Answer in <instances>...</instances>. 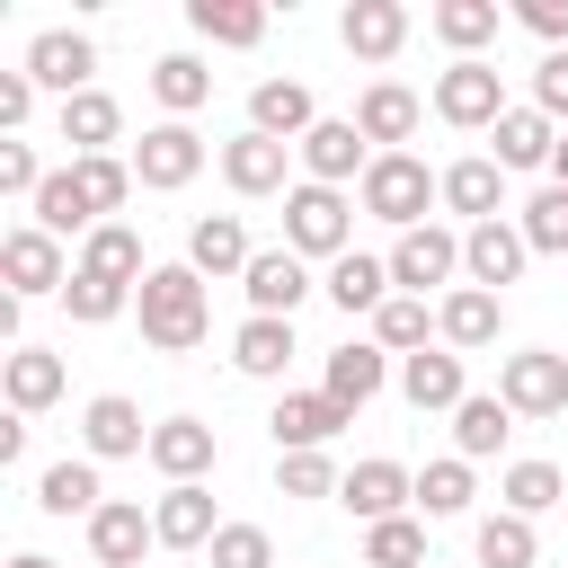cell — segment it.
I'll list each match as a JSON object with an SVG mask.
<instances>
[{"instance_id":"obj_1","label":"cell","mask_w":568,"mask_h":568,"mask_svg":"<svg viewBox=\"0 0 568 568\" xmlns=\"http://www.w3.org/2000/svg\"><path fill=\"white\" fill-rule=\"evenodd\" d=\"M133 311H142V337H151L160 355H195L204 328H213V293H204L195 266H151L142 293H133Z\"/></svg>"},{"instance_id":"obj_2","label":"cell","mask_w":568,"mask_h":568,"mask_svg":"<svg viewBox=\"0 0 568 568\" xmlns=\"http://www.w3.org/2000/svg\"><path fill=\"white\" fill-rule=\"evenodd\" d=\"M355 204H364L373 222H390V231H417V222H426V204H444V178H435L417 151H382V160L364 169Z\"/></svg>"},{"instance_id":"obj_3","label":"cell","mask_w":568,"mask_h":568,"mask_svg":"<svg viewBox=\"0 0 568 568\" xmlns=\"http://www.w3.org/2000/svg\"><path fill=\"white\" fill-rule=\"evenodd\" d=\"M284 248L337 266V257L355 248V204H346V186H311V178H302V186L284 195Z\"/></svg>"},{"instance_id":"obj_4","label":"cell","mask_w":568,"mask_h":568,"mask_svg":"<svg viewBox=\"0 0 568 568\" xmlns=\"http://www.w3.org/2000/svg\"><path fill=\"white\" fill-rule=\"evenodd\" d=\"M435 115H444L453 133H497V115H506L497 62H488V53H479V62H444V71H435Z\"/></svg>"},{"instance_id":"obj_5","label":"cell","mask_w":568,"mask_h":568,"mask_svg":"<svg viewBox=\"0 0 568 568\" xmlns=\"http://www.w3.org/2000/svg\"><path fill=\"white\" fill-rule=\"evenodd\" d=\"M293 160H302V178H311V186H346V178L364 186V169H373L382 151L355 133V115H320V124L302 133V151H293Z\"/></svg>"},{"instance_id":"obj_6","label":"cell","mask_w":568,"mask_h":568,"mask_svg":"<svg viewBox=\"0 0 568 568\" xmlns=\"http://www.w3.org/2000/svg\"><path fill=\"white\" fill-rule=\"evenodd\" d=\"M462 275V231H444V222H417V231H399L390 240V284L399 293H435V284H453Z\"/></svg>"},{"instance_id":"obj_7","label":"cell","mask_w":568,"mask_h":568,"mask_svg":"<svg viewBox=\"0 0 568 568\" xmlns=\"http://www.w3.org/2000/svg\"><path fill=\"white\" fill-rule=\"evenodd\" d=\"M0 275H9V302H44V293H62V284H71V257H62V240H53V231L18 222V231L0 240Z\"/></svg>"},{"instance_id":"obj_8","label":"cell","mask_w":568,"mask_h":568,"mask_svg":"<svg viewBox=\"0 0 568 568\" xmlns=\"http://www.w3.org/2000/svg\"><path fill=\"white\" fill-rule=\"evenodd\" d=\"M497 399H506L515 417H559V408H568V355H550V346L506 355V364H497Z\"/></svg>"},{"instance_id":"obj_9","label":"cell","mask_w":568,"mask_h":568,"mask_svg":"<svg viewBox=\"0 0 568 568\" xmlns=\"http://www.w3.org/2000/svg\"><path fill=\"white\" fill-rule=\"evenodd\" d=\"M266 426H275V453H328V444L355 426V408H337L328 390H284Z\"/></svg>"},{"instance_id":"obj_10","label":"cell","mask_w":568,"mask_h":568,"mask_svg":"<svg viewBox=\"0 0 568 568\" xmlns=\"http://www.w3.org/2000/svg\"><path fill=\"white\" fill-rule=\"evenodd\" d=\"M195 169H204V133H195V124H151V133L133 142V178H142L151 195H178Z\"/></svg>"},{"instance_id":"obj_11","label":"cell","mask_w":568,"mask_h":568,"mask_svg":"<svg viewBox=\"0 0 568 568\" xmlns=\"http://www.w3.org/2000/svg\"><path fill=\"white\" fill-rule=\"evenodd\" d=\"M240 293H248L257 320H293L302 293H311V257H293V248H257L248 275H240Z\"/></svg>"},{"instance_id":"obj_12","label":"cell","mask_w":568,"mask_h":568,"mask_svg":"<svg viewBox=\"0 0 568 568\" xmlns=\"http://www.w3.org/2000/svg\"><path fill=\"white\" fill-rule=\"evenodd\" d=\"M80 453H89V462H124V453H151V426H142V408H133L124 390H98V399L80 408Z\"/></svg>"},{"instance_id":"obj_13","label":"cell","mask_w":568,"mask_h":568,"mask_svg":"<svg viewBox=\"0 0 568 568\" xmlns=\"http://www.w3.org/2000/svg\"><path fill=\"white\" fill-rule=\"evenodd\" d=\"M337 506L346 515H364V524H390V515H408L417 506V470H399V462H355L346 470V488H337Z\"/></svg>"},{"instance_id":"obj_14","label":"cell","mask_w":568,"mask_h":568,"mask_svg":"<svg viewBox=\"0 0 568 568\" xmlns=\"http://www.w3.org/2000/svg\"><path fill=\"white\" fill-rule=\"evenodd\" d=\"M89 71H98V44H89V36H71V27H44V36L27 44V80H36V89H53V98H80V89H89Z\"/></svg>"},{"instance_id":"obj_15","label":"cell","mask_w":568,"mask_h":568,"mask_svg":"<svg viewBox=\"0 0 568 568\" xmlns=\"http://www.w3.org/2000/svg\"><path fill=\"white\" fill-rule=\"evenodd\" d=\"M213 453H222V444H213V426H204V417H160L142 462H151L169 488H186V479H204V470H213Z\"/></svg>"},{"instance_id":"obj_16","label":"cell","mask_w":568,"mask_h":568,"mask_svg":"<svg viewBox=\"0 0 568 568\" xmlns=\"http://www.w3.org/2000/svg\"><path fill=\"white\" fill-rule=\"evenodd\" d=\"M151 532H160V550H213V532H222V515H213V488H204V479H186V488H160V506H151Z\"/></svg>"},{"instance_id":"obj_17","label":"cell","mask_w":568,"mask_h":568,"mask_svg":"<svg viewBox=\"0 0 568 568\" xmlns=\"http://www.w3.org/2000/svg\"><path fill=\"white\" fill-rule=\"evenodd\" d=\"M320 124V98L302 89V80H257L248 89V133H266V142H293L302 151V133Z\"/></svg>"},{"instance_id":"obj_18","label":"cell","mask_w":568,"mask_h":568,"mask_svg":"<svg viewBox=\"0 0 568 568\" xmlns=\"http://www.w3.org/2000/svg\"><path fill=\"white\" fill-rule=\"evenodd\" d=\"M524 222H479V231H462V275L479 284V293H497V284H515L524 275Z\"/></svg>"},{"instance_id":"obj_19","label":"cell","mask_w":568,"mask_h":568,"mask_svg":"<svg viewBox=\"0 0 568 568\" xmlns=\"http://www.w3.org/2000/svg\"><path fill=\"white\" fill-rule=\"evenodd\" d=\"M497 328H506V302H497V293H479V284H453V293L435 302V337H444L453 355L497 346Z\"/></svg>"},{"instance_id":"obj_20","label":"cell","mask_w":568,"mask_h":568,"mask_svg":"<svg viewBox=\"0 0 568 568\" xmlns=\"http://www.w3.org/2000/svg\"><path fill=\"white\" fill-rule=\"evenodd\" d=\"M151 541H160V532H151V515H142L133 497H106V506L89 515V559H98V568H142Z\"/></svg>"},{"instance_id":"obj_21","label":"cell","mask_w":568,"mask_h":568,"mask_svg":"<svg viewBox=\"0 0 568 568\" xmlns=\"http://www.w3.org/2000/svg\"><path fill=\"white\" fill-rule=\"evenodd\" d=\"M284 169H293V142H266V133L222 142V178H231V195H293Z\"/></svg>"},{"instance_id":"obj_22","label":"cell","mask_w":568,"mask_h":568,"mask_svg":"<svg viewBox=\"0 0 568 568\" xmlns=\"http://www.w3.org/2000/svg\"><path fill=\"white\" fill-rule=\"evenodd\" d=\"M337 36H346L355 62H390V53L408 44V9H399V0H346Z\"/></svg>"},{"instance_id":"obj_23","label":"cell","mask_w":568,"mask_h":568,"mask_svg":"<svg viewBox=\"0 0 568 568\" xmlns=\"http://www.w3.org/2000/svg\"><path fill=\"white\" fill-rule=\"evenodd\" d=\"M444 204H453L470 231H479V222H506V169H497V160H479V151H470V160H453V169H444Z\"/></svg>"},{"instance_id":"obj_24","label":"cell","mask_w":568,"mask_h":568,"mask_svg":"<svg viewBox=\"0 0 568 568\" xmlns=\"http://www.w3.org/2000/svg\"><path fill=\"white\" fill-rule=\"evenodd\" d=\"M399 390H408V408H444V417H453V408L470 399V373H462L453 346H426V355L399 364Z\"/></svg>"},{"instance_id":"obj_25","label":"cell","mask_w":568,"mask_h":568,"mask_svg":"<svg viewBox=\"0 0 568 568\" xmlns=\"http://www.w3.org/2000/svg\"><path fill=\"white\" fill-rule=\"evenodd\" d=\"M355 133H364L373 151H399V142L417 133V89H399V80H373V89L355 98Z\"/></svg>"},{"instance_id":"obj_26","label":"cell","mask_w":568,"mask_h":568,"mask_svg":"<svg viewBox=\"0 0 568 568\" xmlns=\"http://www.w3.org/2000/svg\"><path fill=\"white\" fill-rule=\"evenodd\" d=\"M550 151H559V124H550L532 98L497 115V169H506V178H515V169H550Z\"/></svg>"},{"instance_id":"obj_27","label":"cell","mask_w":568,"mask_h":568,"mask_svg":"<svg viewBox=\"0 0 568 568\" xmlns=\"http://www.w3.org/2000/svg\"><path fill=\"white\" fill-rule=\"evenodd\" d=\"M248 257H257V248H248V222H240V213H204V222L186 231V266H195V275H248Z\"/></svg>"},{"instance_id":"obj_28","label":"cell","mask_w":568,"mask_h":568,"mask_svg":"<svg viewBox=\"0 0 568 568\" xmlns=\"http://www.w3.org/2000/svg\"><path fill=\"white\" fill-rule=\"evenodd\" d=\"M0 390H9V417H36V408H53V399H62V355H44V346H9V364H0Z\"/></svg>"},{"instance_id":"obj_29","label":"cell","mask_w":568,"mask_h":568,"mask_svg":"<svg viewBox=\"0 0 568 568\" xmlns=\"http://www.w3.org/2000/svg\"><path fill=\"white\" fill-rule=\"evenodd\" d=\"M115 133H124V106H115L106 89H80V98H62V142H71V160H98V151H115Z\"/></svg>"},{"instance_id":"obj_30","label":"cell","mask_w":568,"mask_h":568,"mask_svg":"<svg viewBox=\"0 0 568 568\" xmlns=\"http://www.w3.org/2000/svg\"><path fill=\"white\" fill-rule=\"evenodd\" d=\"M80 275H106V284H133V293H142V275H151V266H142V231H133V222H98V231L80 240Z\"/></svg>"},{"instance_id":"obj_31","label":"cell","mask_w":568,"mask_h":568,"mask_svg":"<svg viewBox=\"0 0 568 568\" xmlns=\"http://www.w3.org/2000/svg\"><path fill=\"white\" fill-rule=\"evenodd\" d=\"M320 293H328V302L355 320V311H382L399 284H390V257H364V248H346V257L328 266V284H320Z\"/></svg>"},{"instance_id":"obj_32","label":"cell","mask_w":568,"mask_h":568,"mask_svg":"<svg viewBox=\"0 0 568 568\" xmlns=\"http://www.w3.org/2000/svg\"><path fill=\"white\" fill-rule=\"evenodd\" d=\"M506 435H515V408H506L497 390H470V399L453 408V453H462V462H488V453H506Z\"/></svg>"},{"instance_id":"obj_33","label":"cell","mask_w":568,"mask_h":568,"mask_svg":"<svg viewBox=\"0 0 568 568\" xmlns=\"http://www.w3.org/2000/svg\"><path fill=\"white\" fill-rule=\"evenodd\" d=\"M186 27H195L204 44H231V53H248V44L266 36V0H186Z\"/></svg>"},{"instance_id":"obj_34","label":"cell","mask_w":568,"mask_h":568,"mask_svg":"<svg viewBox=\"0 0 568 568\" xmlns=\"http://www.w3.org/2000/svg\"><path fill=\"white\" fill-rule=\"evenodd\" d=\"M231 364L248 373V382H284V364H293V320H240V337H231Z\"/></svg>"},{"instance_id":"obj_35","label":"cell","mask_w":568,"mask_h":568,"mask_svg":"<svg viewBox=\"0 0 568 568\" xmlns=\"http://www.w3.org/2000/svg\"><path fill=\"white\" fill-rule=\"evenodd\" d=\"M426 27L453 44V62H479V44H497V0H435Z\"/></svg>"},{"instance_id":"obj_36","label":"cell","mask_w":568,"mask_h":568,"mask_svg":"<svg viewBox=\"0 0 568 568\" xmlns=\"http://www.w3.org/2000/svg\"><path fill=\"white\" fill-rule=\"evenodd\" d=\"M373 346H382V355H399V364H408V355H426V346H435V311H426L417 293H390V302L373 311Z\"/></svg>"},{"instance_id":"obj_37","label":"cell","mask_w":568,"mask_h":568,"mask_svg":"<svg viewBox=\"0 0 568 568\" xmlns=\"http://www.w3.org/2000/svg\"><path fill=\"white\" fill-rule=\"evenodd\" d=\"M382 382H390V355H382V346H337L328 373H320V390H328L337 408H364Z\"/></svg>"},{"instance_id":"obj_38","label":"cell","mask_w":568,"mask_h":568,"mask_svg":"<svg viewBox=\"0 0 568 568\" xmlns=\"http://www.w3.org/2000/svg\"><path fill=\"white\" fill-rule=\"evenodd\" d=\"M36 506H44V515H80V524H89V515L106 506V488H98V462H89V453H80V462H53V470L36 479Z\"/></svg>"},{"instance_id":"obj_39","label":"cell","mask_w":568,"mask_h":568,"mask_svg":"<svg viewBox=\"0 0 568 568\" xmlns=\"http://www.w3.org/2000/svg\"><path fill=\"white\" fill-rule=\"evenodd\" d=\"M470 550H479V568H532L541 559V532H532V515H479V532H470Z\"/></svg>"},{"instance_id":"obj_40","label":"cell","mask_w":568,"mask_h":568,"mask_svg":"<svg viewBox=\"0 0 568 568\" xmlns=\"http://www.w3.org/2000/svg\"><path fill=\"white\" fill-rule=\"evenodd\" d=\"M151 98L169 106V124H186V115L213 98V71H204L195 53H160V62H151Z\"/></svg>"},{"instance_id":"obj_41","label":"cell","mask_w":568,"mask_h":568,"mask_svg":"<svg viewBox=\"0 0 568 568\" xmlns=\"http://www.w3.org/2000/svg\"><path fill=\"white\" fill-rule=\"evenodd\" d=\"M470 497H479V479H470V462H462V453H444V462H426V470H417V506H426L435 524L470 515Z\"/></svg>"},{"instance_id":"obj_42","label":"cell","mask_w":568,"mask_h":568,"mask_svg":"<svg viewBox=\"0 0 568 568\" xmlns=\"http://www.w3.org/2000/svg\"><path fill=\"white\" fill-rule=\"evenodd\" d=\"M71 178H80V195H89V213H98V222H115V213H124V195L142 186V178H133V160H115V151L71 160Z\"/></svg>"},{"instance_id":"obj_43","label":"cell","mask_w":568,"mask_h":568,"mask_svg":"<svg viewBox=\"0 0 568 568\" xmlns=\"http://www.w3.org/2000/svg\"><path fill=\"white\" fill-rule=\"evenodd\" d=\"M36 231H53V240H71V231L89 240V231H98V213H89V195H80V178H71V169H53V178H44V195H36Z\"/></svg>"},{"instance_id":"obj_44","label":"cell","mask_w":568,"mask_h":568,"mask_svg":"<svg viewBox=\"0 0 568 568\" xmlns=\"http://www.w3.org/2000/svg\"><path fill=\"white\" fill-rule=\"evenodd\" d=\"M497 497H506V515H550L568 497V479H559V462H506Z\"/></svg>"},{"instance_id":"obj_45","label":"cell","mask_w":568,"mask_h":568,"mask_svg":"<svg viewBox=\"0 0 568 568\" xmlns=\"http://www.w3.org/2000/svg\"><path fill=\"white\" fill-rule=\"evenodd\" d=\"M364 568H435V559H426V524H417V515L364 524Z\"/></svg>"},{"instance_id":"obj_46","label":"cell","mask_w":568,"mask_h":568,"mask_svg":"<svg viewBox=\"0 0 568 568\" xmlns=\"http://www.w3.org/2000/svg\"><path fill=\"white\" fill-rule=\"evenodd\" d=\"M62 311H71L80 328H106V320H124V311H133V284H106V275H80V266H71Z\"/></svg>"},{"instance_id":"obj_47","label":"cell","mask_w":568,"mask_h":568,"mask_svg":"<svg viewBox=\"0 0 568 568\" xmlns=\"http://www.w3.org/2000/svg\"><path fill=\"white\" fill-rule=\"evenodd\" d=\"M524 248L532 257H568V186H541L524 204Z\"/></svg>"},{"instance_id":"obj_48","label":"cell","mask_w":568,"mask_h":568,"mask_svg":"<svg viewBox=\"0 0 568 568\" xmlns=\"http://www.w3.org/2000/svg\"><path fill=\"white\" fill-rule=\"evenodd\" d=\"M275 488H284V497H337L346 470H337L328 453H275Z\"/></svg>"},{"instance_id":"obj_49","label":"cell","mask_w":568,"mask_h":568,"mask_svg":"<svg viewBox=\"0 0 568 568\" xmlns=\"http://www.w3.org/2000/svg\"><path fill=\"white\" fill-rule=\"evenodd\" d=\"M213 568H275L266 524H222V532H213Z\"/></svg>"},{"instance_id":"obj_50","label":"cell","mask_w":568,"mask_h":568,"mask_svg":"<svg viewBox=\"0 0 568 568\" xmlns=\"http://www.w3.org/2000/svg\"><path fill=\"white\" fill-rule=\"evenodd\" d=\"M44 178H53V169H44L27 142H0V195H27V204H36V195H44Z\"/></svg>"},{"instance_id":"obj_51","label":"cell","mask_w":568,"mask_h":568,"mask_svg":"<svg viewBox=\"0 0 568 568\" xmlns=\"http://www.w3.org/2000/svg\"><path fill=\"white\" fill-rule=\"evenodd\" d=\"M532 106L568 133V53H541V71H532Z\"/></svg>"},{"instance_id":"obj_52","label":"cell","mask_w":568,"mask_h":568,"mask_svg":"<svg viewBox=\"0 0 568 568\" xmlns=\"http://www.w3.org/2000/svg\"><path fill=\"white\" fill-rule=\"evenodd\" d=\"M515 18H524V27H532V36L550 44V53H568V0H524Z\"/></svg>"},{"instance_id":"obj_53","label":"cell","mask_w":568,"mask_h":568,"mask_svg":"<svg viewBox=\"0 0 568 568\" xmlns=\"http://www.w3.org/2000/svg\"><path fill=\"white\" fill-rule=\"evenodd\" d=\"M27 106H36V80H27V71H0V133H18Z\"/></svg>"},{"instance_id":"obj_54","label":"cell","mask_w":568,"mask_h":568,"mask_svg":"<svg viewBox=\"0 0 568 568\" xmlns=\"http://www.w3.org/2000/svg\"><path fill=\"white\" fill-rule=\"evenodd\" d=\"M550 178H559V186H568V133H559V151H550Z\"/></svg>"},{"instance_id":"obj_55","label":"cell","mask_w":568,"mask_h":568,"mask_svg":"<svg viewBox=\"0 0 568 568\" xmlns=\"http://www.w3.org/2000/svg\"><path fill=\"white\" fill-rule=\"evenodd\" d=\"M9 568H53V559H44V550H18V559H9Z\"/></svg>"}]
</instances>
